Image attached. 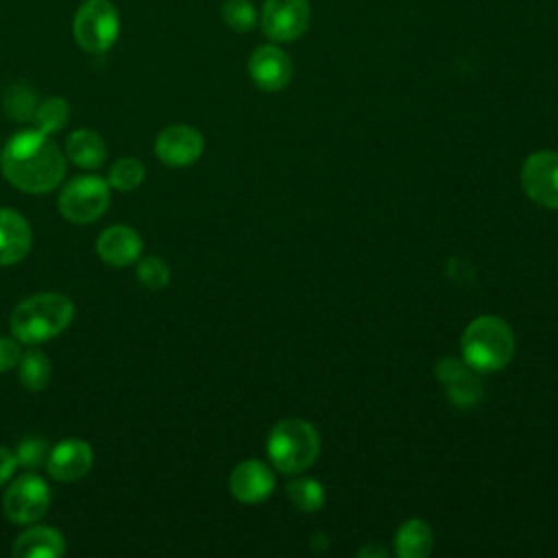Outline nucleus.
I'll list each match as a JSON object with an SVG mask.
<instances>
[{"label":"nucleus","mask_w":558,"mask_h":558,"mask_svg":"<svg viewBox=\"0 0 558 558\" xmlns=\"http://www.w3.org/2000/svg\"><path fill=\"white\" fill-rule=\"evenodd\" d=\"M2 174L28 194L52 192L65 174V157L48 133L26 129L15 133L0 153Z\"/></svg>","instance_id":"obj_1"},{"label":"nucleus","mask_w":558,"mask_h":558,"mask_svg":"<svg viewBox=\"0 0 558 558\" xmlns=\"http://www.w3.org/2000/svg\"><path fill=\"white\" fill-rule=\"evenodd\" d=\"M74 318V305L65 294L41 292L24 299L11 314V331L24 344L57 338Z\"/></svg>","instance_id":"obj_2"},{"label":"nucleus","mask_w":558,"mask_h":558,"mask_svg":"<svg viewBox=\"0 0 558 558\" xmlns=\"http://www.w3.org/2000/svg\"><path fill=\"white\" fill-rule=\"evenodd\" d=\"M514 353V336L497 316L475 318L462 333V357L477 373L504 368Z\"/></svg>","instance_id":"obj_3"},{"label":"nucleus","mask_w":558,"mask_h":558,"mask_svg":"<svg viewBox=\"0 0 558 558\" xmlns=\"http://www.w3.org/2000/svg\"><path fill=\"white\" fill-rule=\"evenodd\" d=\"M266 449L281 473H301L314 464L320 440L318 432L307 421L286 418L270 429Z\"/></svg>","instance_id":"obj_4"},{"label":"nucleus","mask_w":558,"mask_h":558,"mask_svg":"<svg viewBox=\"0 0 558 558\" xmlns=\"http://www.w3.org/2000/svg\"><path fill=\"white\" fill-rule=\"evenodd\" d=\"M72 31L85 52H107L120 35V13L109 0H85L74 13Z\"/></svg>","instance_id":"obj_5"},{"label":"nucleus","mask_w":558,"mask_h":558,"mask_svg":"<svg viewBox=\"0 0 558 558\" xmlns=\"http://www.w3.org/2000/svg\"><path fill=\"white\" fill-rule=\"evenodd\" d=\"M111 201L109 183L96 174H81L70 179L59 194V211L74 225L98 220Z\"/></svg>","instance_id":"obj_6"},{"label":"nucleus","mask_w":558,"mask_h":558,"mask_svg":"<svg viewBox=\"0 0 558 558\" xmlns=\"http://www.w3.org/2000/svg\"><path fill=\"white\" fill-rule=\"evenodd\" d=\"M48 506H50V488L46 480L39 477L37 473L17 475L9 484L2 497V508L7 519L20 525L37 523L48 512Z\"/></svg>","instance_id":"obj_7"},{"label":"nucleus","mask_w":558,"mask_h":558,"mask_svg":"<svg viewBox=\"0 0 558 558\" xmlns=\"http://www.w3.org/2000/svg\"><path fill=\"white\" fill-rule=\"evenodd\" d=\"M525 194L549 209H558V153L538 150L530 155L521 170Z\"/></svg>","instance_id":"obj_8"},{"label":"nucleus","mask_w":558,"mask_h":558,"mask_svg":"<svg viewBox=\"0 0 558 558\" xmlns=\"http://www.w3.org/2000/svg\"><path fill=\"white\" fill-rule=\"evenodd\" d=\"M310 24L307 0H264L262 26L264 33L275 41L299 39Z\"/></svg>","instance_id":"obj_9"},{"label":"nucleus","mask_w":558,"mask_h":558,"mask_svg":"<svg viewBox=\"0 0 558 558\" xmlns=\"http://www.w3.org/2000/svg\"><path fill=\"white\" fill-rule=\"evenodd\" d=\"M203 135L187 124L166 126L155 140V155L172 168H183L194 163L203 153Z\"/></svg>","instance_id":"obj_10"},{"label":"nucleus","mask_w":558,"mask_h":558,"mask_svg":"<svg viewBox=\"0 0 558 558\" xmlns=\"http://www.w3.org/2000/svg\"><path fill=\"white\" fill-rule=\"evenodd\" d=\"M464 360L447 357L436 366V377L456 408H473L482 399V381Z\"/></svg>","instance_id":"obj_11"},{"label":"nucleus","mask_w":558,"mask_h":558,"mask_svg":"<svg viewBox=\"0 0 558 558\" xmlns=\"http://www.w3.org/2000/svg\"><path fill=\"white\" fill-rule=\"evenodd\" d=\"M248 76L259 89L277 92L292 78L290 57L279 46H259L248 57Z\"/></svg>","instance_id":"obj_12"},{"label":"nucleus","mask_w":558,"mask_h":558,"mask_svg":"<svg viewBox=\"0 0 558 558\" xmlns=\"http://www.w3.org/2000/svg\"><path fill=\"white\" fill-rule=\"evenodd\" d=\"M94 464L92 447L81 438H65L48 451L46 469L59 482H76L89 473Z\"/></svg>","instance_id":"obj_13"},{"label":"nucleus","mask_w":558,"mask_h":558,"mask_svg":"<svg viewBox=\"0 0 558 558\" xmlns=\"http://www.w3.org/2000/svg\"><path fill=\"white\" fill-rule=\"evenodd\" d=\"M275 486V477L270 469L259 460L240 462L229 475L231 495L242 504L264 501Z\"/></svg>","instance_id":"obj_14"},{"label":"nucleus","mask_w":558,"mask_h":558,"mask_svg":"<svg viewBox=\"0 0 558 558\" xmlns=\"http://www.w3.org/2000/svg\"><path fill=\"white\" fill-rule=\"evenodd\" d=\"M142 246V235L129 225H111L96 240L98 257L109 266H131L137 262Z\"/></svg>","instance_id":"obj_15"},{"label":"nucleus","mask_w":558,"mask_h":558,"mask_svg":"<svg viewBox=\"0 0 558 558\" xmlns=\"http://www.w3.org/2000/svg\"><path fill=\"white\" fill-rule=\"evenodd\" d=\"M33 244V231L22 214L11 207H0V266L22 262Z\"/></svg>","instance_id":"obj_16"},{"label":"nucleus","mask_w":558,"mask_h":558,"mask_svg":"<svg viewBox=\"0 0 558 558\" xmlns=\"http://www.w3.org/2000/svg\"><path fill=\"white\" fill-rule=\"evenodd\" d=\"M65 551V541L59 530L48 525H33L24 530L11 547L15 558H59Z\"/></svg>","instance_id":"obj_17"},{"label":"nucleus","mask_w":558,"mask_h":558,"mask_svg":"<svg viewBox=\"0 0 558 558\" xmlns=\"http://www.w3.org/2000/svg\"><path fill=\"white\" fill-rule=\"evenodd\" d=\"M65 157L78 168H98L107 159L105 140L92 129H76L65 142Z\"/></svg>","instance_id":"obj_18"},{"label":"nucleus","mask_w":558,"mask_h":558,"mask_svg":"<svg viewBox=\"0 0 558 558\" xmlns=\"http://www.w3.org/2000/svg\"><path fill=\"white\" fill-rule=\"evenodd\" d=\"M432 549V530L421 519H408L397 532V554L401 558H425Z\"/></svg>","instance_id":"obj_19"},{"label":"nucleus","mask_w":558,"mask_h":558,"mask_svg":"<svg viewBox=\"0 0 558 558\" xmlns=\"http://www.w3.org/2000/svg\"><path fill=\"white\" fill-rule=\"evenodd\" d=\"M17 373H20V381L24 384V388H28L33 392L44 390L48 386L50 373H52L50 360L46 357L44 351L28 349L17 360Z\"/></svg>","instance_id":"obj_20"},{"label":"nucleus","mask_w":558,"mask_h":558,"mask_svg":"<svg viewBox=\"0 0 558 558\" xmlns=\"http://www.w3.org/2000/svg\"><path fill=\"white\" fill-rule=\"evenodd\" d=\"M33 120H35V126L44 133H57L61 131L68 120H70V105L65 98L61 96H50L46 100H41L35 111H33Z\"/></svg>","instance_id":"obj_21"},{"label":"nucleus","mask_w":558,"mask_h":558,"mask_svg":"<svg viewBox=\"0 0 558 558\" xmlns=\"http://www.w3.org/2000/svg\"><path fill=\"white\" fill-rule=\"evenodd\" d=\"M146 177V168L140 159L135 157H120L111 168H109V177L107 183L109 187H116L120 192H131L137 185H142Z\"/></svg>","instance_id":"obj_22"},{"label":"nucleus","mask_w":558,"mask_h":558,"mask_svg":"<svg viewBox=\"0 0 558 558\" xmlns=\"http://www.w3.org/2000/svg\"><path fill=\"white\" fill-rule=\"evenodd\" d=\"M286 493H288L290 501L303 512H314L325 504V490L312 477H299V480L290 482Z\"/></svg>","instance_id":"obj_23"},{"label":"nucleus","mask_w":558,"mask_h":558,"mask_svg":"<svg viewBox=\"0 0 558 558\" xmlns=\"http://www.w3.org/2000/svg\"><path fill=\"white\" fill-rule=\"evenodd\" d=\"M220 13L225 24L238 33H248L257 22V13L251 0H225Z\"/></svg>","instance_id":"obj_24"},{"label":"nucleus","mask_w":558,"mask_h":558,"mask_svg":"<svg viewBox=\"0 0 558 558\" xmlns=\"http://www.w3.org/2000/svg\"><path fill=\"white\" fill-rule=\"evenodd\" d=\"M137 279L150 290H159L170 281V268L161 257H144L137 264Z\"/></svg>","instance_id":"obj_25"},{"label":"nucleus","mask_w":558,"mask_h":558,"mask_svg":"<svg viewBox=\"0 0 558 558\" xmlns=\"http://www.w3.org/2000/svg\"><path fill=\"white\" fill-rule=\"evenodd\" d=\"M15 458H17V464H22L24 469H37L48 460L46 442L39 438H26L17 445Z\"/></svg>","instance_id":"obj_26"},{"label":"nucleus","mask_w":558,"mask_h":558,"mask_svg":"<svg viewBox=\"0 0 558 558\" xmlns=\"http://www.w3.org/2000/svg\"><path fill=\"white\" fill-rule=\"evenodd\" d=\"M20 355H22V351H20L15 340L0 338V373L13 368L17 364V360H20Z\"/></svg>","instance_id":"obj_27"},{"label":"nucleus","mask_w":558,"mask_h":558,"mask_svg":"<svg viewBox=\"0 0 558 558\" xmlns=\"http://www.w3.org/2000/svg\"><path fill=\"white\" fill-rule=\"evenodd\" d=\"M15 466H17L15 451H11L7 447H0V486L13 477Z\"/></svg>","instance_id":"obj_28"},{"label":"nucleus","mask_w":558,"mask_h":558,"mask_svg":"<svg viewBox=\"0 0 558 558\" xmlns=\"http://www.w3.org/2000/svg\"><path fill=\"white\" fill-rule=\"evenodd\" d=\"M366 554H381V556H384L386 551H384V549H379V547H366V549H362V551H360V556H366Z\"/></svg>","instance_id":"obj_29"}]
</instances>
